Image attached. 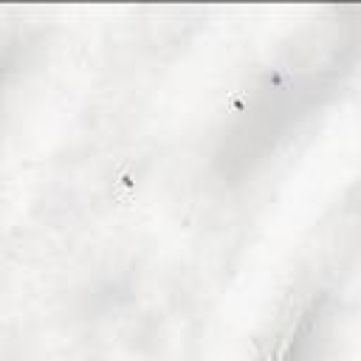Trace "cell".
Wrapping results in <instances>:
<instances>
[{
    "mask_svg": "<svg viewBox=\"0 0 361 361\" xmlns=\"http://www.w3.org/2000/svg\"><path fill=\"white\" fill-rule=\"evenodd\" d=\"M361 6L324 8L302 25L240 93L214 144L226 183L251 180L355 73Z\"/></svg>",
    "mask_w": 361,
    "mask_h": 361,
    "instance_id": "1",
    "label": "cell"
},
{
    "mask_svg": "<svg viewBox=\"0 0 361 361\" xmlns=\"http://www.w3.org/2000/svg\"><path fill=\"white\" fill-rule=\"evenodd\" d=\"M333 333V296L324 288L296 293L262 347L259 361H324Z\"/></svg>",
    "mask_w": 361,
    "mask_h": 361,
    "instance_id": "2",
    "label": "cell"
}]
</instances>
